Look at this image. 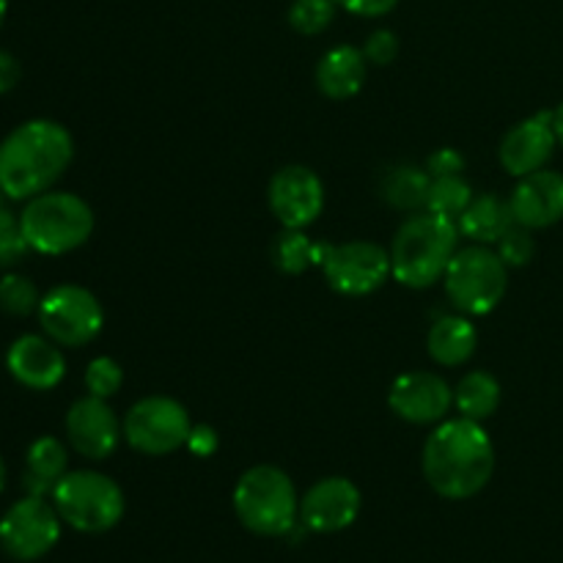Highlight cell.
<instances>
[{"label": "cell", "instance_id": "8d00e7d4", "mask_svg": "<svg viewBox=\"0 0 563 563\" xmlns=\"http://www.w3.org/2000/svg\"><path fill=\"white\" fill-rule=\"evenodd\" d=\"M553 126H555V137H559V143L563 146V102L553 110Z\"/></svg>", "mask_w": 563, "mask_h": 563}, {"label": "cell", "instance_id": "7402d4cb", "mask_svg": "<svg viewBox=\"0 0 563 563\" xmlns=\"http://www.w3.org/2000/svg\"><path fill=\"white\" fill-rule=\"evenodd\" d=\"M66 465H69V456H66L64 443H60L58 438L33 440L31 449H27L22 487H25L27 495L47 498V495L55 493L60 478L69 473L66 471Z\"/></svg>", "mask_w": 563, "mask_h": 563}, {"label": "cell", "instance_id": "e575fe53", "mask_svg": "<svg viewBox=\"0 0 563 563\" xmlns=\"http://www.w3.org/2000/svg\"><path fill=\"white\" fill-rule=\"evenodd\" d=\"M335 5L350 11V14L355 16H366V20H372V16L390 14V11L399 5V0H335Z\"/></svg>", "mask_w": 563, "mask_h": 563}, {"label": "cell", "instance_id": "ba28073f", "mask_svg": "<svg viewBox=\"0 0 563 563\" xmlns=\"http://www.w3.org/2000/svg\"><path fill=\"white\" fill-rule=\"evenodd\" d=\"M317 264L322 267L330 289L344 297L374 295L394 275L390 251L366 240L341 242V245L317 242Z\"/></svg>", "mask_w": 563, "mask_h": 563}, {"label": "cell", "instance_id": "4316f807", "mask_svg": "<svg viewBox=\"0 0 563 563\" xmlns=\"http://www.w3.org/2000/svg\"><path fill=\"white\" fill-rule=\"evenodd\" d=\"M38 297L36 284L25 275L5 273L0 278V311L11 313V317H27V313L38 311Z\"/></svg>", "mask_w": 563, "mask_h": 563}, {"label": "cell", "instance_id": "ab89813d", "mask_svg": "<svg viewBox=\"0 0 563 563\" xmlns=\"http://www.w3.org/2000/svg\"><path fill=\"white\" fill-rule=\"evenodd\" d=\"M3 198H5V196H3V190H0V207H3Z\"/></svg>", "mask_w": 563, "mask_h": 563}, {"label": "cell", "instance_id": "cb8c5ba5", "mask_svg": "<svg viewBox=\"0 0 563 563\" xmlns=\"http://www.w3.org/2000/svg\"><path fill=\"white\" fill-rule=\"evenodd\" d=\"M429 187H432V176L427 168H416V165H396L385 174L383 179V198L388 207L399 209V212H427Z\"/></svg>", "mask_w": 563, "mask_h": 563}, {"label": "cell", "instance_id": "8fae6325", "mask_svg": "<svg viewBox=\"0 0 563 563\" xmlns=\"http://www.w3.org/2000/svg\"><path fill=\"white\" fill-rule=\"evenodd\" d=\"M60 515L36 495L16 500L0 520V550L14 561H38L58 544Z\"/></svg>", "mask_w": 563, "mask_h": 563}, {"label": "cell", "instance_id": "9c48e42d", "mask_svg": "<svg viewBox=\"0 0 563 563\" xmlns=\"http://www.w3.org/2000/svg\"><path fill=\"white\" fill-rule=\"evenodd\" d=\"M190 429V412L170 396H146L135 401L121 421L130 449L146 456H165L185 449Z\"/></svg>", "mask_w": 563, "mask_h": 563}, {"label": "cell", "instance_id": "4dcf8cb0", "mask_svg": "<svg viewBox=\"0 0 563 563\" xmlns=\"http://www.w3.org/2000/svg\"><path fill=\"white\" fill-rule=\"evenodd\" d=\"M27 251H31V245H27L25 234H22L20 218L11 214L5 207H0V267H14V264L25 258Z\"/></svg>", "mask_w": 563, "mask_h": 563}, {"label": "cell", "instance_id": "4fadbf2b", "mask_svg": "<svg viewBox=\"0 0 563 563\" xmlns=\"http://www.w3.org/2000/svg\"><path fill=\"white\" fill-rule=\"evenodd\" d=\"M388 407L401 421L429 427L445 421L454 407V388L434 372H407L390 385Z\"/></svg>", "mask_w": 563, "mask_h": 563}, {"label": "cell", "instance_id": "52a82bcc", "mask_svg": "<svg viewBox=\"0 0 563 563\" xmlns=\"http://www.w3.org/2000/svg\"><path fill=\"white\" fill-rule=\"evenodd\" d=\"M53 506L60 520L80 533H108L124 517V493L97 471H71L58 482Z\"/></svg>", "mask_w": 563, "mask_h": 563}, {"label": "cell", "instance_id": "ffe728a7", "mask_svg": "<svg viewBox=\"0 0 563 563\" xmlns=\"http://www.w3.org/2000/svg\"><path fill=\"white\" fill-rule=\"evenodd\" d=\"M478 346V330L465 313H445L429 328L427 352L438 366L456 368L465 366Z\"/></svg>", "mask_w": 563, "mask_h": 563}, {"label": "cell", "instance_id": "7c38bea8", "mask_svg": "<svg viewBox=\"0 0 563 563\" xmlns=\"http://www.w3.org/2000/svg\"><path fill=\"white\" fill-rule=\"evenodd\" d=\"M267 203L284 229H308L324 209V185L306 165H284L269 179Z\"/></svg>", "mask_w": 563, "mask_h": 563}, {"label": "cell", "instance_id": "f35d334b", "mask_svg": "<svg viewBox=\"0 0 563 563\" xmlns=\"http://www.w3.org/2000/svg\"><path fill=\"white\" fill-rule=\"evenodd\" d=\"M3 487H5V462L3 456H0V493H3Z\"/></svg>", "mask_w": 563, "mask_h": 563}, {"label": "cell", "instance_id": "5b68a950", "mask_svg": "<svg viewBox=\"0 0 563 563\" xmlns=\"http://www.w3.org/2000/svg\"><path fill=\"white\" fill-rule=\"evenodd\" d=\"M22 234L33 253L64 256L77 251L93 234V212L75 192L47 190L31 198L20 214Z\"/></svg>", "mask_w": 563, "mask_h": 563}, {"label": "cell", "instance_id": "44dd1931", "mask_svg": "<svg viewBox=\"0 0 563 563\" xmlns=\"http://www.w3.org/2000/svg\"><path fill=\"white\" fill-rule=\"evenodd\" d=\"M456 225H460V234L473 245L495 247V242L515 225V218H511L509 201L498 198L495 192H482L462 212Z\"/></svg>", "mask_w": 563, "mask_h": 563}, {"label": "cell", "instance_id": "8992f818", "mask_svg": "<svg viewBox=\"0 0 563 563\" xmlns=\"http://www.w3.org/2000/svg\"><path fill=\"white\" fill-rule=\"evenodd\" d=\"M443 289L456 313L484 317L495 311L509 289V267L487 245L460 247L443 275Z\"/></svg>", "mask_w": 563, "mask_h": 563}, {"label": "cell", "instance_id": "603a6c76", "mask_svg": "<svg viewBox=\"0 0 563 563\" xmlns=\"http://www.w3.org/2000/svg\"><path fill=\"white\" fill-rule=\"evenodd\" d=\"M500 399H504V388H500L498 377L489 372H467L465 377L456 383L454 388V407L462 418L471 421H487L498 412Z\"/></svg>", "mask_w": 563, "mask_h": 563}, {"label": "cell", "instance_id": "d6a6232c", "mask_svg": "<svg viewBox=\"0 0 563 563\" xmlns=\"http://www.w3.org/2000/svg\"><path fill=\"white\" fill-rule=\"evenodd\" d=\"M187 449H190V454L198 456V460H209V456L220 449L218 429L209 427V423H192L190 438H187Z\"/></svg>", "mask_w": 563, "mask_h": 563}, {"label": "cell", "instance_id": "d590c367", "mask_svg": "<svg viewBox=\"0 0 563 563\" xmlns=\"http://www.w3.org/2000/svg\"><path fill=\"white\" fill-rule=\"evenodd\" d=\"M20 82V64L11 53L0 49V93H9Z\"/></svg>", "mask_w": 563, "mask_h": 563}, {"label": "cell", "instance_id": "5bb4252c", "mask_svg": "<svg viewBox=\"0 0 563 563\" xmlns=\"http://www.w3.org/2000/svg\"><path fill=\"white\" fill-rule=\"evenodd\" d=\"M361 489L350 478H322L300 498V522L313 533L346 531L361 515Z\"/></svg>", "mask_w": 563, "mask_h": 563}, {"label": "cell", "instance_id": "d6986e66", "mask_svg": "<svg viewBox=\"0 0 563 563\" xmlns=\"http://www.w3.org/2000/svg\"><path fill=\"white\" fill-rule=\"evenodd\" d=\"M368 75V60L363 49L339 44L328 49L317 64V88L328 99H352L361 93Z\"/></svg>", "mask_w": 563, "mask_h": 563}, {"label": "cell", "instance_id": "7a4b0ae2", "mask_svg": "<svg viewBox=\"0 0 563 563\" xmlns=\"http://www.w3.org/2000/svg\"><path fill=\"white\" fill-rule=\"evenodd\" d=\"M75 157V141L58 121L33 119L0 141V190L11 201H31L53 190Z\"/></svg>", "mask_w": 563, "mask_h": 563}, {"label": "cell", "instance_id": "f1b7e54d", "mask_svg": "<svg viewBox=\"0 0 563 563\" xmlns=\"http://www.w3.org/2000/svg\"><path fill=\"white\" fill-rule=\"evenodd\" d=\"M124 385V368L119 366V361L102 355L93 357L86 368V390L88 396H97V399H110L115 396Z\"/></svg>", "mask_w": 563, "mask_h": 563}, {"label": "cell", "instance_id": "6da1fadb", "mask_svg": "<svg viewBox=\"0 0 563 563\" xmlns=\"http://www.w3.org/2000/svg\"><path fill=\"white\" fill-rule=\"evenodd\" d=\"M423 478L445 500L482 493L495 473V445L487 429L471 418H449L423 443Z\"/></svg>", "mask_w": 563, "mask_h": 563}, {"label": "cell", "instance_id": "83f0119b", "mask_svg": "<svg viewBox=\"0 0 563 563\" xmlns=\"http://www.w3.org/2000/svg\"><path fill=\"white\" fill-rule=\"evenodd\" d=\"M335 0H295L289 9V25L302 36H319L335 16Z\"/></svg>", "mask_w": 563, "mask_h": 563}, {"label": "cell", "instance_id": "e0dca14e", "mask_svg": "<svg viewBox=\"0 0 563 563\" xmlns=\"http://www.w3.org/2000/svg\"><path fill=\"white\" fill-rule=\"evenodd\" d=\"M515 223L539 231L563 220V174L559 170H533L522 176L509 196Z\"/></svg>", "mask_w": 563, "mask_h": 563}, {"label": "cell", "instance_id": "484cf974", "mask_svg": "<svg viewBox=\"0 0 563 563\" xmlns=\"http://www.w3.org/2000/svg\"><path fill=\"white\" fill-rule=\"evenodd\" d=\"M273 264L284 275H302L317 264V242L306 236V229H284L273 240Z\"/></svg>", "mask_w": 563, "mask_h": 563}, {"label": "cell", "instance_id": "2e32d148", "mask_svg": "<svg viewBox=\"0 0 563 563\" xmlns=\"http://www.w3.org/2000/svg\"><path fill=\"white\" fill-rule=\"evenodd\" d=\"M555 146H559V137H555L553 110H542L506 132L498 148V159L504 170L522 179L533 170H542L553 157Z\"/></svg>", "mask_w": 563, "mask_h": 563}, {"label": "cell", "instance_id": "74e56055", "mask_svg": "<svg viewBox=\"0 0 563 563\" xmlns=\"http://www.w3.org/2000/svg\"><path fill=\"white\" fill-rule=\"evenodd\" d=\"M5 14H9V0H0V27H3Z\"/></svg>", "mask_w": 563, "mask_h": 563}, {"label": "cell", "instance_id": "f546056e", "mask_svg": "<svg viewBox=\"0 0 563 563\" xmlns=\"http://www.w3.org/2000/svg\"><path fill=\"white\" fill-rule=\"evenodd\" d=\"M495 253L504 258L506 267H526V264H531V258L537 256V242H533L531 229L515 223L495 242Z\"/></svg>", "mask_w": 563, "mask_h": 563}, {"label": "cell", "instance_id": "30bf717a", "mask_svg": "<svg viewBox=\"0 0 563 563\" xmlns=\"http://www.w3.org/2000/svg\"><path fill=\"white\" fill-rule=\"evenodd\" d=\"M38 324L58 346H86L102 333L104 311L97 297L75 284L49 289L38 302Z\"/></svg>", "mask_w": 563, "mask_h": 563}, {"label": "cell", "instance_id": "277c9868", "mask_svg": "<svg viewBox=\"0 0 563 563\" xmlns=\"http://www.w3.org/2000/svg\"><path fill=\"white\" fill-rule=\"evenodd\" d=\"M234 511L256 537H286L300 520V498L289 473L275 465H256L240 476L234 487Z\"/></svg>", "mask_w": 563, "mask_h": 563}, {"label": "cell", "instance_id": "9a60e30c", "mask_svg": "<svg viewBox=\"0 0 563 563\" xmlns=\"http://www.w3.org/2000/svg\"><path fill=\"white\" fill-rule=\"evenodd\" d=\"M66 438L77 454L102 462L119 449V440L124 438V432H121V421L110 410L108 399L82 396L66 412Z\"/></svg>", "mask_w": 563, "mask_h": 563}, {"label": "cell", "instance_id": "d4e9b609", "mask_svg": "<svg viewBox=\"0 0 563 563\" xmlns=\"http://www.w3.org/2000/svg\"><path fill=\"white\" fill-rule=\"evenodd\" d=\"M473 198H476V192H473V187L467 185V179L462 174L434 176L432 187H429L427 212L456 223L462 218V212L471 207Z\"/></svg>", "mask_w": 563, "mask_h": 563}, {"label": "cell", "instance_id": "ac0fdd59", "mask_svg": "<svg viewBox=\"0 0 563 563\" xmlns=\"http://www.w3.org/2000/svg\"><path fill=\"white\" fill-rule=\"evenodd\" d=\"M11 377L31 390H53L64 379L66 361L60 346L47 335H20L5 355Z\"/></svg>", "mask_w": 563, "mask_h": 563}, {"label": "cell", "instance_id": "3957f363", "mask_svg": "<svg viewBox=\"0 0 563 563\" xmlns=\"http://www.w3.org/2000/svg\"><path fill=\"white\" fill-rule=\"evenodd\" d=\"M460 251V225L432 212H416L399 225L390 242V269L396 284L429 289L443 280L451 258Z\"/></svg>", "mask_w": 563, "mask_h": 563}, {"label": "cell", "instance_id": "1f68e13d", "mask_svg": "<svg viewBox=\"0 0 563 563\" xmlns=\"http://www.w3.org/2000/svg\"><path fill=\"white\" fill-rule=\"evenodd\" d=\"M363 55H366L368 66H388L394 64L396 55H399V38L388 27H379L363 44Z\"/></svg>", "mask_w": 563, "mask_h": 563}, {"label": "cell", "instance_id": "836d02e7", "mask_svg": "<svg viewBox=\"0 0 563 563\" xmlns=\"http://www.w3.org/2000/svg\"><path fill=\"white\" fill-rule=\"evenodd\" d=\"M427 170L429 176H454V174H462L465 170V157H462L456 148L445 146V148H438L434 154H429L427 159Z\"/></svg>", "mask_w": 563, "mask_h": 563}]
</instances>
